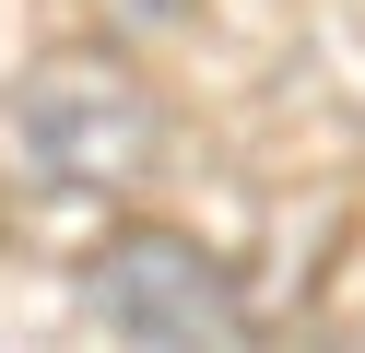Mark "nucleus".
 Masks as SVG:
<instances>
[{
  "label": "nucleus",
  "instance_id": "1",
  "mask_svg": "<svg viewBox=\"0 0 365 353\" xmlns=\"http://www.w3.org/2000/svg\"><path fill=\"white\" fill-rule=\"evenodd\" d=\"M177 141V106L106 47H59L0 94V188L24 212H118L130 188H153Z\"/></svg>",
  "mask_w": 365,
  "mask_h": 353
},
{
  "label": "nucleus",
  "instance_id": "2",
  "mask_svg": "<svg viewBox=\"0 0 365 353\" xmlns=\"http://www.w3.org/2000/svg\"><path fill=\"white\" fill-rule=\"evenodd\" d=\"M83 318L106 342H153V353H189V342H247V295L200 235L165 224H130L83 259Z\"/></svg>",
  "mask_w": 365,
  "mask_h": 353
}]
</instances>
